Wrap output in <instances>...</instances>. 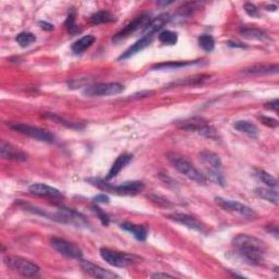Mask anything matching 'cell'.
I'll list each match as a JSON object with an SVG mask.
<instances>
[{"label":"cell","mask_w":279,"mask_h":279,"mask_svg":"<svg viewBox=\"0 0 279 279\" xmlns=\"http://www.w3.org/2000/svg\"><path fill=\"white\" fill-rule=\"evenodd\" d=\"M234 253L239 259L252 266L262 265L265 260L266 245L259 238L250 234H238L232 240Z\"/></svg>","instance_id":"cell-1"},{"label":"cell","mask_w":279,"mask_h":279,"mask_svg":"<svg viewBox=\"0 0 279 279\" xmlns=\"http://www.w3.org/2000/svg\"><path fill=\"white\" fill-rule=\"evenodd\" d=\"M167 159L174 166L175 169L178 170L181 175L186 176L190 180L196 182L198 185H205L207 182L205 175L198 171L186 157L177 153L169 152L167 153Z\"/></svg>","instance_id":"cell-2"},{"label":"cell","mask_w":279,"mask_h":279,"mask_svg":"<svg viewBox=\"0 0 279 279\" xmlns=\"http://www.w3.org/2000/svg\"><path fill=\"white\" fill-rule=\"evenodd\" d=\"M181 128L186 131L195 132L207 139L218 140L221 138V134H219L217 129L215 127L208 125V123L204 119H202V118H192L190 120H186L181 123Z\"/></svg>","instance_id":"cell-3"},{"label":"cell","mask_w":279,"mask_h":279,"mask_svg":"<svg viewBox=\"0 0 279 279\" xmlns=\"http://www.w3.org/2000/svg\"><path fill=\"white\" fill-rule=\"evenodd\" d=\"M10 128H11L13 131L24 134V136H28L29 138L36 140V141L49 143V144L55 142V136L48 130H46V129L25 125V123H20V122L11 123Z\"/></svg>","instance_id":"cell-4"},{"label":"cell","mask_w":279,"mask_h":279,"mask_svg":"<svg viewBox=\"0 0 279 279\" xmlns=\"http://www.w3.org/2000/svg\"><path fill=\"white\" fill-rule=\"evenodd\" d=\"M4 264L9 268H11L15 273H18L24 277H34L41 271L39 265H36L32 261L22 259V257L7 256L4 259Z\"/></svg>","instance_id":"cell-5"},{"label":"cell","mask_w":279,"mask_h":279,"mask_svg":"<svg viewBox=\"0 0 279 279\" xmlns=\"http://www.w3.org/2000/svg\"><path fill=\"white\" fill-rule=\"evenodd\" d=\"M125 91V85L117 82L100 83L89 87L83 91V94L87 97H103V96L118 95Z\"/></svg>","instance_id":"cell-6"},{"label":"cell","mask_w":279,"mask_h":279,"mask_svg":"<svg viewBox=\"0 0 279 279\" xmlns=\"http://www.w3.org/2000/svg\"><path fill=\"white\" fill-rule=\"evenodd\" d=\"M215 202L217 203L218 206H221L223 209H225V211L230 212L232 214H237V215H240L242 217L255 218L257 216V214L253 208H251L248 205H245V204H242L238 201L228 200V198L218 196L215 197Z\"/></svg>","instance_id":"cell-7"},{"label":"cell","mask_w":279,"mask_h":279,"mask_svg":"<svg viewBox=\"0 0 279 279\" xmlns=\"http://www.w3.org/2000/svg\"><path fill=\"white\" fill-rule=\"evenodd\" d=\"M101 259H103L106 263H108L109 265L118 267V268H126L133 264L134 262V256L122 253V252L118 251H112L109 249H100L99 251Z\"/></svg>","instance_id":"cell-8"},{"label":"cell","mask_w":279,"mask_h":279,"mask_svg":"<svg viewBox=\"0 0 279 279\" xmlns=\"http://www.w3.org/2000/svg\"><path fill=\"white\" fill-rule=\"evenodd\" d=\"M50 244L53 249L59 252L61 255L69 257V259H77L81 260L82 251L80 250L76 244L70 243L68 241L53 237L50 240Z\"/></svg>","instance_id":"cell-9"},{"label":"cell","mask_w":279,"mask_h":279,"mask_svg":"<svg viewBox=\"0 0 279 279\" xmlns=\"http://www.w3.org/2000/svg\"><path fill=\"white\" fill-rule=\"evenodd\" d=\"M149 20V15L148 14H141L137 17L136 19H133L130 23H128L125 28L122 30H120L118 33L114 36V42H120L122 40L127 39V37L130 36L131 34H133L134 32H137L138 30H140L141 28H145L146 24L148 23Z\"/></svg>","instance_id":"cell-10"},{"label":"cell","mask_w":279,"mask_h":279,"mask_svg":"<svg viewBox=\"0 0 279 279\" xmlns=\"http://www.w3.org/2000/svg\"><path fill=\"white\" fill-rule=\"evenodd\" d=\"M80 266H81L82 270L95 278H100V279H114V278H119V276L117 274L112 273L108 270H105V268L100 267L98 265L94 264V263L90 261H80Z\"/></svg>","instance_id":"cell-11"},{"label":"cell","mask_w":279,"mask_h":279,"mask_svg":"<svg viewBox=\"0 0 279 279\" xmlns=\"http://www.w3.org/2000/svg\"><path fill=\"white\" fill-rule=\"evenodd\" d=\"M167 217L170 219V221H174L180 225H184V226L187 227L189 229L195 230V232H204V225L193 216L186 215V214H181V213H173V214H169V215H167Z\"/></svg>","instance_id":"cell-12"},{"label":"cell","mask_w":279,"mask_h":279,"mask_svg":"<svg viewBox=\"0 0 279 279\" xmlns=\"http://www.w3.org/2000/svg\"><path fill=\"white\" fill-rule=\"evenodd\" d=\"M0 155L3 159L14 160V162H25L28 159V155L24 152L3 141L0 144Z\"/></svg>","instance_id":"cell-13"},{"label":"cell","mask_w":279,"mask_h":279,"mask_svg":"<svg viewBox=\"0 0 279 279\" xmlns=\"http://www.w3.org/2000/svg\"><path fill=\"white\" fill-rule=\"evenodd\" d=\"M144 187L145 186L142 181H126L120 186H115L114 193L119 195H137L144 190Z\"/></svg>","instance_id":"cell-14"},{"label":"cell","mask_w":279,"mask_h":279,"mask_svg":"<svg viewBox=\"0 0 279 279\" xmlns=\"http://www.w3.org/2000/svg\"><path fill=\"white\" fill-rule=\"evenodd\" d=\"M200 160L202 164L205 166L206 171H221L223 167V163L221 157L217 154L209 152V151H203L200 153Z\"/></svg>","instance_id":"cell-15"},{"label":"cell","mask_w":279,"mask_h":279,"mask_svg":"<svg viewBox=\"0 0 279 279\" xmlns=\"http://www.w3.org/2000/svg\"><path fill=\"white\" fill-rule=\"evenodd\" d=\"M153 37H154L153 35L143 36L141 40H139L138 42L134 43L132 46L129 47L125 52H122V55L118 58V60H127V59L131 58L134 55H137L138 52L145 49V48L152 43Z\"/></svg>","instance_id":"cell-16"},{"label":"cell","mask_w":279,"mask_h":279,"mask_svg":"<svg viewBox=\"0 0 279 279\" xmlns=\"http://www.w3.org/2000/svg\"><path fill=\"white\" fill-rule=\"evenodd\" d=\"M170 15L168 13H163L158 15L155 19H153L151 22H148L146 24L145 28L143 29V36L145 35H153L155 33H157L160 30H162L164 26L167 24L170 21Z\"/></svg>","instance_id":"cell-17"},{"label":"cell","mask_w":279,"mask_h":279,"mask_svg":"<svg viewBox=\"0 0 279 279\" xmlns=\"http://www.w3.org/2000/svg\"><path fill=\"white\" fill-rule=\"evenodd\" d=\"M29 192L31 194L42 197H59L61 195L60 191L56 189V187H52L45 184H33L30 186Z\"/></svg>","instance_id":"cell-18"},{"label":"cell","mask_w":279,"mask_h":279,"mask_svg":"<svg viewBox=\"0 0 279 279\" xmlns=\"http://www.w3.org/2000/svg\"><path fill=\"white\" fill-rule=\"evenodd\" d=\"M132 162V155L129 154H121L120 156H118V158L115 160V163L112 164L110 170L108 171V174L106 176V180H111L116 178V177L119 175L120 171L126 167L127 165H129Z\"/></svg>","instance_id":"cell-19"},{"label":"cell","mask_w":279,"mask_h":279,"mask_svg":"<svg viewBox=\"0 0 279 279\" xmlns=\"http://www.w3.org/2000/svg\"><path fill=\"white\" fill-rule=\"evenodd\" d=\"M121 229L133 234V237L139 241H145L148 235V228L143 225H136L131 223H123L120 225Z\"/></svg>","instance_id":"cell-20"},{"label":"cell","mask_w":279,"mask_h":279,"mask_svg":"<svg viewBox=\"0 0 279 279\" xmlns=\"http://www.w3.org/2000/svg\"><path fill=\"white\" fill-rule=\"evenodd\" d=\"M233 128L235 130L241 132V133H245L252 139H256L259 137V128H257L256 125H254L253 122L248 121V120H238L233 123Z\"/></svg>","instance_id":"cell-21"},{"label":"cell","mask_w":279,"mask_h":279,"mask_svg":"<svg viewBox=\"0 0 279 279\" xmlns=\"http://www.w3.org/2000/svg\"><path fill=\"white\" fill-rule=\"evenodd\" d=\"M209 79L208 74H196L189 78L180 79L178 81L169 84V87H195V85L202 84Z\"/></svg>","instance_id":"cell-22"},{"label":"cell","mask_w":279,"mask_h":279,"mask_svg":"<svg viewBox=\"0 0 279 279\" xmlns=\"http://www.w3.org/2000/svg\"><path fill=\"white\" fill-rule=\"evenodd\" d=\"M200 61H167V62H162L157 63L152 67V70H177L181 68H186V67H192L198 64Z\"/></svg>","instance_id":"cell-23"},{"label":"cell","mask_w":279,"mask_h":279,"mask_svg":"<svg viewBox=\"0 0 279 279\" xmlns=\"http://www.w3.org/2000/svg\"><path fill=\"white\" fill-rule=\"evenodd\" d=\"M278 72V66L274 64V66H270V64H256V66L243 70L244 74H249V76H260V74H265V73H277Z\"/></svg>","instance_id":"cell-24"},{"label":"cell","mask_w":279,"mask_h":279,"mask_svg":"<svg viewBox=\"0 0 279 279\" xmlns=\"http://www.w3.org/2000/svg\"><path fill=\"white\" fill-rule=\"evenodd\" d=\"M95 42V36L93 35H85L77 42L73 43L71 49L74 53H82L92 46Z\"/></svg>","instance_id":"cell-25"},{"label":"cell","mask_w":279,"mask_h":279,"mask_svg":"<svg viewBox=\"0 0 279 279\" xmlns=\"http://www.w3.org/2000/svg\"><path fill=\"white\" fill-rule=\"evenodd\" d=\"M116 19L114 14H111L108 11H98L92 14L89 19V23L93 25H99V24H106L115 22Z\"/></svg>","instance_id":"cell-26"},{"label":"cell","mask_w":279,"mask_h":279,"mask_svg":"<svg viewBox=\"0 0 279 279\" xmlns=\"http://www.w3.org/2000/svg\"><path fill=\"white\" fill-rule=\"evenodd\" d=\"M254 193L262 200L273 203L274 205H278V192L276 190H272V187H270V189H267V187H257Z\"/></svg>","instance_id":"cell-27"},{"label":"cell","mask_w":279,"mask_h":279,"mask_svg":"<svg viewBox=\"0 0 279 279\" xmlns=\"http://www.w3.org/2000/svg\"><path fill=\"white\" fill-rule=\"evenodd\" d=\"M240 34L242 35L246 40H253V41H265L267 40V35L264 32L254 29V28H243L240 30Z\"/></svg>","instance_id":"cell-28"},{"label":"cell","mask_w":279,"mask_h":279,"mask_svg":"<svg viewBox=\"0 0 279 279\" xmlns=\"http://www.w3.org/2000/svg\"><path fill=\"white\" fill-rule=\"evenodd\" d=\"M254 175H255L257 179L262 181L263 184H265L267 186L277 187V186H278L277 179L274 176H272L271 174H268L267 171L263 170V169H255Z\"/></svg>","instance_id":"cell-29"},{"label":"cell","mask_w":279,"mask_h":279,"mask_svg":"<svg viewBox=\"0 0 279 279\" xmlns=\"http://www.w3.org/2000/svg\"><path fill=\"white\" fill-rule=\"evenodd\" d=\"M15 42H17L21 47L24 48L36 42V36L33 33H31V32H21V33L15 36Z\"/></svg>","instance_id":"cell-30"},{"label":"cell","mask_w":279,"mask_h":279,"mask_svg":"<svg viewBox=\"0 0 279 279\" xmlns=\"http://www.w3.org/2000/svg\"><path fill=\"white\" fill-rule=\"evenodd\" d=\"M158 41L165 45H176L178 42V34L173 31H163L158 35Z\"/></svg>","instance_id":"cell-31"},{"label":"cell","mask_w":279,"mask_h":279,"mask_svg":"<svg viewBox=\"0 0 279 279\" xmlns=\"http://www.w3.org/2000/svg\"><path fill=\"white\" fill-rule=\"evenodd\" d=\"M198 45H200L203 50L211 52L214 50V48H215V40H214L212 35L203 34L198 37Z\"/></svg>","instance_id":"cell-32"},{"label":"cell","mask_w":279,"mask_h":279,"mask_svg":"<svg viewBox=\"0 0 279 279\" xmlns=\"http://www.w3.org/2000/svg\"><path fill=\"white\" fill-rule=\"evenodd\" d=\"M88 181L90 182L91 185L94 186H97L98 189H100V190H104V191H107V192L114 193L115 186H111L110 184H108V182H107V180L99 179V178H90V179H88Z\"/></svg>","instance_id":"cell-33"},{"label":"cell","mask_w":279,"mask_h":279,"mask_svg":"<svg viewBox=\"0 0 279 279\" xmlns=\"http://www.w3.org/2000/svg\"><path fill=\"white\" fill-rule=\"evenodd\" d=\"M46 117L50 118L51 120L56 121L58 123H60V125L66 126L68 128H71V129H82L83 128V126H81V125H78V123H74V122H70L68 120H64L63 118L59 117L58 115H55V114H46Z\"/></svg>","instance_id":"cell-34"},{"label":"cell","mask_w":279,"mask_h":279,"mask_svg":"<svg viewBox=\"0 0 279 279\" xmlns=\"http://www.w3.org/2000/svg\"><path fill=\"white\" fill-rule=\"evenodd\" d=\"M92 208H93V211L96 213V215H97V217L99 218V221L101 222V224H103L104 226H106V227L108 226V225H109V222H110L109 216L107 215V214L103 211V209L99 208L98 206L94 205Z\"/></svg>","instance_id":"cell-35"},{"label":"cell","mask_w":279,"mask_h":279,"mask_svg":"<svg viewBox=\"0 0 279 279\" xmlns=\"http://www.w3.org/2000/svg\"><path fill=\"white\" fill-rule=\"evenodd\" d=\"M66 28L68 30L69 33H74V32L78 31L77 28V24H76V18H74V14L73 13H70L68 15V18L66 20Z\"/></svg>","instance_id":"cell-36"},{"label":"cell","mask_w":279,"mask_h":279,"mask_svg":"<svg viewBox=\"0 0 279 279\" xmlns=\"http://www.w3.org/2000/svg\"><path fill=\"white\" fill-rule=\"evenodd\" d=\"M244 11L248 13L250 17L252 18H259L260 17V11L259 9H257L256 6H254L253 3H250V2H246L244 4Z\"/></svg>","instance_id":"cell-37"},{"label":"cell","mask_w":279,"mask_h":279,"mask_svg":"<svg viewBox=\"0 0 279 279\" xmlns=\"http://www.w3.org/2000/svg\"><path fill=\"white\" fill-rule=\"evenodd\" d=\"M260 120L263 122V125H265L268 128H276V127H278V121L276 119H274V118L262 116V117H260Z\"/></svg>","instance_id":"cell-38"},{"label":"cell","mask_w":279,"mask_h":279,"mask_svg":"<svg viewBox=\"0 0 279 279\" xmlns=\"http://www.w3.org/2000/svg\"><path fill=\"white\" fill-rule=\"evenodd\" d=\"M278 106H279V100L277 98L270 101V103H266L264 105L265 108L270 109V110H274V111H278Z\"/></svg>","instance_id":"cell-39"},{"label":"cell","mask_w":279,"mask_h":279,"mask_svg":"<svg viewBox=\"0 0 279 279\" xmlns=\"http://www.w3.org/2000/svg\"><path fill=\"white\" fill-rule=\"evenodd\" d=\"M93 201H94L95 203L108 204V203H109V197L107 196L106 194H98V195H96V196L93 198Z\"/></svg>","instance_id":"cell-40"},{"label":"cell","mask_w":279,"mask_h":279,"mask_svg":"<svg viewBox=\"0 0 279 279\" xmlns=\"http://www.w3.org/2000/svg\"><path fill=\"white\" fill-rule=\"evenodd\" d=\"M40 26L42 30H45V31H52L53 30V25L51 23H48L46 21H40Z\"/></svg>","instance_id":"cell-41"},{"label":"cell","mask_w":279,"mask_h":279,"mask_svg":"<svg viewBox=\"0 0 279 279\" xmlns=\"http://www.w3.org/2000/svg\"><path fill=\"white\" fill-rule=\"evenodd\" d=\"M152 278H174V276L169 275V274H164V273H156L153 274L151 276Z\"/></svg>","instance_id":"cell-42"},{"label":"cell","mask_w":279,"mask_h":279,"mask_svg":"<svg viewBox=\"0 0 279 279\" xmlns=\"http://www.w3.org/2000/svg\"><path fill=\"white\" fill-rule=\"evenodd\" d=\"M228 46H230V47H240V48H245L246 47L244 44H242V43H240V42H228Z\"/></svg>","instance_id":"cell-43"},{"label":"cell","mask_w":279,"mask_h":279,"mask_svg":"<svg viewBox=\"0 0 279 279\" xmlns=\"http://www.w3.org/2000/svg\"><path fill=\"white\" fill-rule=\"evenodd\" d=\"M267 232L270 233H273L274 237L278 238V228L277 227H271V228H267Z\"/></svg>","instance_id":"cell-44"}]
</instances>
